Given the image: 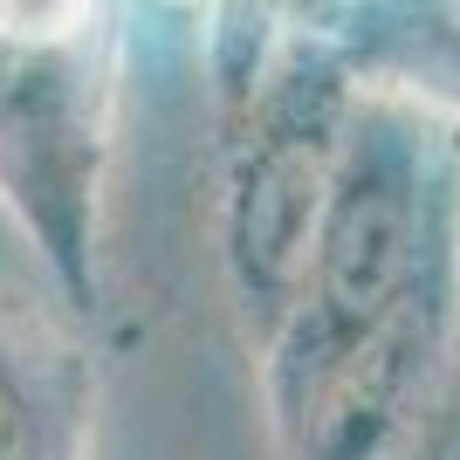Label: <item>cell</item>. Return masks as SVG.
Returning <instances> with one entry per match:
<instances>
[{
	"label": "cell",
	"instance_id": "1",
	"mask_svg": "<svg viewBox=\"0 0 460 460\" xmlns=\"http://www.w3.org/2000/svg\"><path fill=\"white\" fill-rule=\"evenodd\" d=\"M269 460H399L460 378V103L365 76L323 213L248 344Z\"/></svg>",
	"mask_w": 460,
	"mask_h": 460
},
{
	"label": "cell",
	"instance_id": "2",
	"mask_svg": "<svg viewBox=\"0 0 460 460\" xmlns=\"http://www.w3.org/2000/svg\"><path fill=\"white\" fill-rule=\"evenodd\" d=\"M111 0H0V213L69 316L111 309Z\"/></svg>",
	"mask_w": 460,
	"mask_h": 460
},
{
	"label": "cell",
	"instance_id": "3",
	"mask_svg": "<svg viewBox=\"0 0 460 460\" xmlns=\"http://www.w3.org/2000/svg\"><path fill=\"white\" fill-rule=\"evenodd\" d=\"M103 344L56 296L0 282V460H96Z\"/></svg>",
	"mask_w": 460,
	"mask_h": 460
},
{
	"label": "cell",
	"instance_id": "4",
	"mask_svg": "<svg viewBox=\"0 0 460 460\" xmlns=\"http://www.w3.org/2000/svg\"><path fill=\"white\" fill-rule=\"evenodd\" d=\"M192 7H207V14H213V7H220V0H192Z\"/></svg>",
	"mask_w": 460,
	"mask_h": 460
}]
</instances>
